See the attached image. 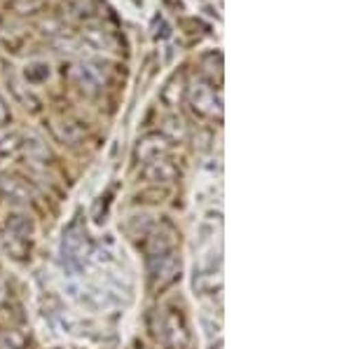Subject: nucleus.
<instances>
[{
    "label": "nucleus",
    "instance_id": "obj_4",
    "mask_svg": "<svg viewBox=\"0 0 351 349\" xmlns=\"http://www.w3.org/2000/svg\"><path fill=\"white\" fill-rule=\"evenodd\" d=\"M190 104L199 115H220V92L216 94V89L204 80L192 82Z\"/></svg>",
    "mask_w": 351,
    "mask_h": 349
},
{
    "label": "nucleus",
    "instance_id": "obj_8",
    "mask_svg": "<svg viewBox=\"0 0 351 349\" xmlns=\"http://www.w3.org/2000/svg\"><path fill=\"white\" fill-rule=\"evenodd\" d=\"M143 176L152 183H171L178 176V169H176L167 157H157L152 162H145Z\"/></svg>",
    "mask_w": 351,
    "mask_h": 349
},
{
    "label": "nucleus",
    "instance_id": "obj_7",
    "mask_svg": "<svg viewBox=\"0 0 351 349\" xmlns=\"http://www.w3.org/2000/svg\"><path fill=\"white\" fill-rule=\"evenodd\" d=\"M167 153H169V141L162 134H148V136L141 139L138 145H136V160L143 162V165L157 160V157H164Z\"/></svg>",
    "mask_w": 351,
    "mask_h": 349
},
{
    "label": "nucleus",
    "instance_id": "obj_2",
    "mask_svg": "<svg viewBox=\"0 0 351 349\" xmlns=\"http://www.w3.org/2000/svg\"><path fill=\"white\" fill-rule=\"evenodd\" d=\"M33 237V221L28 216H10L5 223V246L14 258H24Z\"/></svg>",
    "mask_w": 351,
    "mask_h": 349
},
{
    "label": "nucleus",
    "instance_id": "obj_10",
    "mask_svg": "<svg viewBox=\"0 0 351 349\" xmlns=\"http://www.w3.org/2000/svg\"><path fill=\"white\" fill-rule=\"evenodd\" d=\"M73 77H75L77 84H80L82 89H87V92H96V89L101 87V82H104L94 66H77Z\"/></svg>",
    "mask_w": 351,
    "mask_h": 349
},
{
    "label": "nucleus",
    "instance_id": "obj_5",
    "mask_svg": "<svg viewBox=\"0 0 351 349\" xmlns=\"http://www.w3.org/2000/svg\"><path fill=\"white\" fill-rule=\"evenodd\" d=\"M176 251V232L169 223H162L160 228H155L145 239V261L152 258L167 256V253Z\"/></svg>",
    "mask_w": 351,
    "mask_h": 349
},
{
    "label": "nucleus",
    "instance_id": "obj_3",
    "mask_svg": "<svg viewBox=\"0 0 351 349\" xmlns=\"http://www.w3.org/2000/svg\"><path fill=\"white\" fill-rule=\"evenodd\" d=\"M145 263H148V274L155 289H164V286L173 284L176 277H180V258L176 251L160 258H152V261Z\"/></svg>",
    "mask_w": 351,
    "mask_h": 349
},
{
    "label": "nucleus",
    "instance_id": "obj_9",
    "mask_svg": "<svg viewBox=\"0 0 351 349\" xmlns=\"http://www.w3.org/2000/svg\"><path fill=\"white\" fill-rule=\"evenodd\" d=\"M0 190H3V195L10 197L12 202H28V197H31L28 185L12 176H5L3 181H0Z\"/></svg>",
    "mask_w": 351,
    "mask_h": 349
},
{
    "label": "nucleus",
    "instance_id": "obj_12",
    "mask_svg": "<svg viewBox=\"0 0 351 349\" xmlns=\"http://www.w3.org/2000/svg\"><path fill=\"white\" fill-rule=\"evenodd\" d=\"M10 120V112H8V106H5L3 97H0V125H5V122Z\"/></svg>",
    "mask_w": 351,
    "mask_h": 349
},
{
    "label": "nucleus",
    "instance_id": "obj_1",
    "mask_svg": "<svg viewBox=\"0 0 351 349\" xmlns=\"http://www.w3.org/2000/svg\"><path fill=\"white\" fill-rule=\"evenodd\" d=\"M89 251H92V241H89V234L84 230V225L80 221H73L61 234V261H64V267L68 269H82L84 261H87Z\"/></svg>",
    "mask_w": 351,
    "mask_h": 349
},
{
    "label": "nucleus",
    "instance_id": "obj_11",
    "mask_svg": "<svg viewBox=\"0 0 351 349\" xmlns=\"http://www.w3.org/2000/svg\"><path fill=\"white\" fill-rule=\"evenodd\" d=\"M19 145V136L10 127H0V155H10Z\"/></svg>",
    "mask_w": 351,
    "mask_h": 349
},
{
    "label": "nucleus",
    "instance_id": "obj_6",
    "mask_svg": "<svg viewBox=\"0 0 351 349\" xmlns=\"http://www.w3.org/2000/svg\"><path fill=\"white\" fill-rule=\"evenodd\" d=\"M162 330H164V340L169 342L171 349H185L190 342V330H188V324H185V317L180 312H169L167 319L162 324Z\"/></svg>",
    "mask_w": 351,
    "mask_h": 349
}]
</instances>
